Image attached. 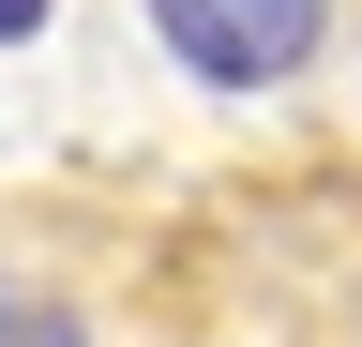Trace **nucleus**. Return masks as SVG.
Returning a JSON list of instances; mask_svg holds the SVG:
<instances>
[{
    "label": "nucleus",
    "mask_w": 362,
    "mask_h": 347,
    "mask_svg": "<svg viewBox=\"0 0 362 347\" xmlns=\"http://www.w3.org/2000/svg\"><path fill=\"white\" fill-rule=\"evenodd\" d=\"M317 16H332V0H151L166 61L211 76V91H272V76H302V61H317Z\"/></svg>",
    "instance_id": "1"
},
{
    "label": "nucleus",
    "mask_w": 362,
    "mask_h": 347,
    "mask_svg": "<svg viewBox=\"0 0 362 347\" xmlns=\"http://www.w3.org/2000/svg\"><path fill=\"white\" fill-rule=\"evenodd\" d=\"M0 347H76V332L45 317V302H0Z\"/></svg>",
    "instance_id": "2"
},
{
    "label": "nucleus",
    "mask_w": 362,
    "mask_h": 347,
    "mask_svg": "<svg viewBox=\"0 0 362 347\" xmlns=\"http://www.w3.org/2000/svg\"><path fill=\"white\" fill-rule=\"evenodd\" d=\"M30 30H45V0H0V46H30Z\"/></svg>",
    "instance_id": "3"
}]
</instances>
